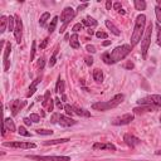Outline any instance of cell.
I'll return each mask as SVG.
<instances>
[{
    "instance_id": "cell-1",
    "label": "cell",
    "mask_w": 161,
    "mask_h": 161,
    "mask_svg": "<svg viewBox=\"0 0 161 161\" xmlns=\"http://www.w3.org/2000/svg\"><path fill=\"white\" fill-rule=\"evenodd\" d=\"M131 45L129 44H123V45H120V47H116L111 53H103L102 54V61L106 63V64H115L117 62L122 61V59H125L127 55L130 54L131 52Z\"/></svg>"
},
{
    "instance_id": "cell-2",
    "label": "cell",
    "mask_w": 161,
    "mask_h": 161,
    "mask_svg": "<svg viewBox=\"0 0 161 161\" xmlns=\"http://www.w3.org/2000/svg\"><path fill=\"white\" fill-rule=\"evenodd\" d=\"M145 25H146V16L143 14H140L136 18V23H135V28L131 35V47H135L139 44V42L141 40V37L145 30Z\"/></svg>"
},
{
    "instance_id": "cell-3",
    "label": "cell",
    "mask_w": 161,
    "mask_h": 161,
    "mask_svg": "<svg viewBox=\"0 0 161 161\" xmlns=\"http://www.w3.org/2000/svg\"><path fill=\"white\" fill-rule=\"evenodd\" d=\"M123 98H125V96L122 95V93H118V95H116L112 99L106 101V102H96V103H93L92 108L95 109V111H108V109L115 108L118 105H121L123 102Z\"/></svg>"
},
{
    "instance_id": "cell-4",
    "label": "cell",
    "mask_w": 161,
    "mask_h": 161,
    "mask_svg": "<svg viewBox=\"0 0 161 161\" xmlns=\"http://www.w3.org/2000/svg\"><path fill=\"white\" fill-rule=\"evenodd\" d=\"M75 16V10H73L72 8H64L63 9V12H62V14H61V22L63 23V27L61 28V33H63L64 32V29L67 28V25H68L69 23H71V20Z\"/></svg>"
},
{
    "instance_id": "cell-5",
    "label": "cell",
    "mask_w": 161,
    "mask_h": 161,
    "mask_svg": "<svg viewBox=\"0 0 161 161\" xmlns=\"http://www.w3.org/2000/svg\"><path fill=\"white\" fill-rule=\"evenodd\" d=\"M151 35H152V24H150L146 32H145V35H143V39H142V57L143 59L146 58L147 55V50H149V47H150V42H151Z\"/></svg>"
},
{
    "instance_id": "cell-6",
    "label": "cell",
    "mask_w": 161,
    "mask_h": 161,
    "mask_svg": "<svg viewBox=\"0 0 161 161\" xmlns=\"http://www.w3.org/2000/svg\"><path fill=\"white\" fill-rule=\"evenodd\" d=\"M137 102L140 105H151V106H155V107H161V96L151 95V96H147L145 98L139 99Z\"/></svg>"
},
{
    "instance_id": "cell-7",
    "label": "cell",
    "mask_w": 161,
    "mask_h": 161,
    "mask_svg": "<svg viewBox=\"0 0 161 161\" xmlns=\"http://www.w3.org/2000/svg\"><path fill=\"white\" fill-rule=\"evenodd\" d=\"M28 159L35 161H71L68 156H35V155H27Z\"/></svg>"
},
{
    "instance_id": "cell-8",
    "label": "cell",
    "mask_w": 161,
    "mask_h": 161,
    "mask_svg": "<svg viewBox=\"0 0 161 161\" xmlns=\"http://www.w3.org/2000/svg\"><path fill=\"white\" fill-rule=\"evenodd\" d=\"M4 146H6V147H13V149H34L35 147V143H33V142H19V141H15V142H4Z\"/></svg>"
},
{
    "instance_id": "cell-9",
    "label": "cell",
    "mask_w": 161,
    "mask_h": 161,
    "mask_svg": "<svg viewBox=\"0 0 161 161\" xmlns=\"http://www.w3.org/2000/svg\"><path fill=\"white\" fill-rule=\"evenodd\" d=\"M133 121V115L132 113H125L121 117H117L112 121V125L115 126H123V125H129Z\"/></svg>"
},
{
    "instance_id": "cell-10",
    "label": "cell",
    "mask_w": 161,
    "mask_h": 161,
    "mask_svg": "<svg viewBox=\"0 0 161 161\" xmlns=\"http://www.w3.org/2000/svg\"><path fill=\"white\" fill-rule=\"evenodd\" d=\"M15 22H16V25H15V30H14V37H15L16 43H20L22 37H23V23L18 15H15Z\"/></svg>"
},
{
    "instance_id": "cell-11",
    "label": "cell",
    "mask_w": 161,
    "mask_h": 161,
    "mask_svg": "<svg viewBox=\"0 0 161 161\" xmlns=\"http://www.w3.org/2000/svg\"><path fill=\"white\" fill-rule=\"evenodd\" d=\"M42 105H43V107L47 108L48 112H52L53 108H54V101L50 98V91H47L45 95L43 97V101H42Z\"/></svg>"
},
{
    "instance_id": "cell-12",
    "label": "cell",
    "mask_w": 161,
    "mask_h": 161,
    "mask_svg": "<svg viewBox=\"0 0 161 161\" xmlns=\"http://www.w3.org/2000/svg\"><path fill=\"white\" fill-rule=\"evenodd\" d=\"M123 141L126 142V145H129L130 147H136L137 145L141 143V140L137 139L136 136H133V135H130V133H126L123 136Z\"/></svg>"
},
{
    "instance_id": "cell-13",
    "label": "cell",
    "mask_w": 161,
    "mask_h": 161,
    "mask_svg": "<svg viewBox=\"0 0 161 161\" xmlns=\"http://www.w3.org/2000/svg\"><path fill=\"white\" fill-rule=\"evenodd\" d=\"M27 105V102L25 101H20V99H14L13 102L10 103V109H12V115L13 116H16L18 115V112L20 111V109Z\"/></svg>"
},
{
    "instance_id": "cell-14",
    "label": "cell",
    "mask_w": 161,
    "mask_h": 161,
    "mask_svg": "<svg viewBox=\"0 0 161 161\" xmlns=\"http://www.w3.org/2000/svg\"><path fill=\"white\" fill-rule=\"evenodd\" d=\"M12 52V44L6 43V47L4 49V55H3V62H4V71H9V54Z\"/></svg>"
},
{
    "instance_id": "cell-15",
    "label": "cell",
    "mask_w": 161,
    "mask_h": 161,
    "mask_svg": "<svg viewBox=\"0 0 161 161\" xmlns=\"http://www.w3.org/2000/svg\"><path fill=\"white\" fill-rule=\"evenodd\" d=\"M58 123L63 126V127H69V126H73L77 123V121L73 120L71 117H67L64 115H59V118H58Z\"/></svg>"
},
{
    "instance_id": "cell-16",
    "label": "cell",
    "mask_w": 161,
    "mask_h": 161,
    "mask_svg": "<svg viewBox=\"0 0 161 161\" xmlns=\"http://www.w3.org/2000/svg\"><path fill=\"white\" fill-rule=\"evenodd\" d=\"M93 150H108V151H116V146L111 142H106V143H101L96 142L92 147Z\"/></svg>"
},
{
    "instance_id": "cell-17",
    "label": "cell",
    "mask_w": 161,
    "mask_h": 161,
    "mask_svg": "<svg viewBox=\"0 0 161 161\" xmlns=\"http://www.w3.org/2000/svg\"><path fill=\"white\" fill-rule=\"evenodd\" d=\"M156 107L155 106H151V105H141V107H136V108H133V112L135 113H145V112H152V111H155Z\"/></svg>"
},
{
    "instance_id": "cell-18",
    "label": "cell",
    "mask_w": 161,
    "mask_h": 161,
    "mask_svg": "<svg viewBox=\"0 0 161 161\" xmlns=\"http://www.w3.org/2000/svg\"><path fill=\"white\" fill-rule=\"evenodd\" d=\"M40 81H42V75H39V77H37L34 81L32 82L30 87H29V91H28V93H27V97H30V96H33V95H34V93H35V91H37L38 84L40 83Z\"/></svg>"
},
{
    "instance_id": "cell-19",
    "label": "cell",
    "mask_w": 161,
    "mask_h": 161,
    "mask_svg": "<svg viewBox=\"0 0 161 161\" xmlns=\"http://www.w3.org/2000/svg\"><path fill=\"white\" fill-rule=\"evenodd\" d=\"M73 112L75 115H78L81 117H91V112L87 111V109H84V108H81L78 106H73Z\"/></svg>"
},
{
    "instance_id": "cell-20",
    "label": "cell",
    "mask_w": 161,
    "mask_h": 161,
    "mask_svg": "<svg viewBox=\"0 0 161 161\" xmlns=\"http://www.w3.org/2000/svg\"><path fill=\"white\" fill-rule=\"evenodd\" d=\"M105 24H106V27L109 29V30H111V33H113V34L115 35H120L121 34V32H120V29H118L117 27H116V25L113 24V23H111V22H109V20H106L105 22Z\"/></svg>"
},
{
    "instance_id": "cell-21",
    "label": "cell",
    "mask_w": 161,
    "mask_h": 161,
    "mask_svg": "<svg viewBox=\"0 0 161 161\" xmlns=\"http://www.w3.org/2000/svg\"><path fill=\"white\" fill-rule=\"evenodd\" d=\"M69 44L73 49H78L81 47L79 44V40H78V35H77V33H74V34L71 37V40H69Z\"/></svg>"
},
{
    "instance_id": "cell-22",
    "label": "cell",
    "mask_w": 161,
    "mask_h": 161,
    "mask_svg": "<svg viewBox=\"0 0 161 161\" xmlns=\"http://www.w3.org/2000/svg\"><path fill=\"white\" fill-rule=\"evenodd\" d=\"M82 24L86 25V27H89V29H91L92 27H96V25H97V20L91 18V16H87V18H84L82 20Z\"/></svg>"
},
{
    "instance_id": "cell-23",
    "label": "cell",
    "mask_w": 161,
    "mask_h": 161,
    "mask_svg": "<svg viewBox=\"0 0 161 161\" xmlns=\"http://www.w3.org/2000/svg\"><path fill=\"white\" fill-rule=\"evenodd\" d=\"M4 125L6 126V129L9 130L10 132H14L15 130H16V127H15V125H14V122H13V120L10 117H6L5 120H4Z\"/></svg>"
},
{
    "instance_id": "cell-24",
    "label": "cell",
    "mask_w": 161,
    "mask_h": 161,
    "mask_svg": "<svg viewBox=\"0 0 161 161\" xmlns=\"http://www.w3.org/2000/svg\"><path fill=\"white\" fill-rule=\"evenodd\" d=\"M93 79H95L97 83H101L103 81V73H102V71L101 69H95L93 71Z\"/></svg>"
},
{
    "instance_id": "cell-25",
    "label": "cell",
    "mask_w": 161,
    "mask_h": 161,
    "mask_svg": "<svg viewBox=\"0 0 161 161\" xmlns=\"http://www.w3.org/2000/svg\"><path fill=\"white\" fill-rule=\"evenodd\" d=\"M69 139H57V140H50V141H44V145H59V143L68 142Z\"/></svg>"
},
{
    "instance_id": "cell-26",
    "label": "cell",
    "mask_w": 161,
    "mask_h": 161,
    "mask_svg": "<svg viewBox=\"0 0 161 161\" xmlns=\"http://www.w3.org/2000/svg\"><path fill=\"white\" fill-rule=\"evenodd\" d=\"M133 5L136 8V10H145L146 9V2H143V0H135Z\"/></svg>"
},
{
    "instance_id": "cell-27",
    "label": "cell",
    "mask_w": 161,
    "mask_h": 161,
    "mask_svg": "<svg viewBox=\"0 0 161 161\" xmlns=\"http://www.w3.org/2000/svg\"><path fill=\"white\" fill-rule=\"evenodd\" d=\"M15 25H16L15 16H9V18H8V28H9L10 32L15 30Z\"/></svg>"
},
{
    "instance_id": "cell-28",
    "label": "cell",
    "mask_w": 161,
    "mask_h": 161,
    "mask_svg": "<svg viewBox=\"0 0 161 161\" xmlns=\"http://www.w3.org/2000/svg\"><path fill=\"white\" fill-rule=\"evenodd\" d=\"M6 25H8V18L6 16H2V18H0V33H3L5 32V29H6Z\"/></svg>"
},
{
    "instance_id": "cell-29",
    "label": "cell",
    "mask_w": 161,
    "mask_h": 161,
    "mask_svg": "<svg viewBox=\"0 0 161 161\" xmlns=\"http://www.w3.org/2000/svg\"><path fill=\"white\" fill-rule=\"evenodd\" d=\"M57 23H58V16H54V18L52 19V22H50L49 27H48V32L52 34V33L55 30V27H57Z\"/></svg>"
},
{
    "instance_id": "cell-30",
    "label": "cell",
    "mask_w": 161,
    "mask_h": 161,
    "mask_svg": "<svg viewBox=\"0 0 161 161\" xmlns=\"http://www.w3.org/2000/svg\"><path fill=\"white\" fill-rule=\"evenodd\" d=\"M57 92H59L62 96L64 95V81H62L61 78L57 82Z\"/></svg>"
},
{
    "instance_id": "cell-31",
    "label": "cell",
    "mask_w": 161,
    "mask_h": 161,
    "mask_svg": "<svg viewBox=\"0 0 161 161\" xmlns=\"http://www.w3.org/2000/svg\"><path fill=\"white\" fill-rule=\"evenodd\" d=\"M49 16H50V14H49L48 12H45V13H43V14H42V16H40V20H39V24H40V27H44Z\"/></svg>"
},
{
    "instance_id": "cell-32",
    "label": "cell",
    "mask_w": 161,
    "mask_h": 161,
    "mask_svg": "<svg viewBox=\"0 0 161 161\" xmlns=\"http://www.w3.org/2000/svg\"><path fill=\"white\" fill-rule=\"evenodd\" d=\"M18 133L22 135V136H24V137H29L30 136V132H28L27 130H25V127H23V126H20L18 129Z\"/></svg>"
},
{
    "instance_id": "cell-33",
    "label": "cell",
    "mask_w": 161,
    "mask_h": 161,
    "mask_svg": "<svg viewBox=\"0 0 161 161\" xmlns=\"http://www.w3.org/2000/svg\"><path fill=\"white\" fill-rule=\"evenodd\" d=\"M57 53H58V49L54 50V53H53L52 58H50V61H49V63H48L49 67H53V65L55 64V62H57Z\"/></svg>"
},
{
    "instance_id": "cell-34",
    "label": "cell",
    "mask_w": 161,
    "mask_h": 161,
    "mask_svg": "<svg viewBox=\"0 0 161 161\" xmlns=\"http://www.w3.org/2000/svg\"><path fill=\"white\" fill-rule=\"evenodd\" d=\"M37 133L49 136V135H52V133H53V131H52V130H45V129H38V130H37Z\"/></svg>"
},
{
    "instance_id": "cell-35",
    "label": "cell",
    "mask_w": 161,
    "mask_h": 161,
    "mask_svg": "<svg viewBox=\"0 0 161 161\" xmlns=\"http://www.w3.org/2000/svg\"><path fill=\"white\" fill-rule=\"evenodd\" d=\"M155 14H156V20H157V24H161V9L159 6L155 8Z\"/></svg>"
},
{
    "instance_id": "cell-36",
    "label": "cell",
    "mask_w": 161,
    "mask_h": 161,
    "mask_svg": "<svg viewBox=\"0 0 161 161\" xmlns=\"http://www.w3.org/2000/svg\"><path fill=\"white\" fill-rule=\"evenodd\" d=\"M35 45H37V42L33 40V43H32V53H30V61H33V59H34V55H35Z\"/></svg>"
},
{
    "instance_id": "cell-37",
    "label": "cell",
    "mask_w": 161,
    "mask_h": 161,
    "mask_svg": "<svg viewBox=\"0 0 161 161\" xmlns=\"http://www.w3.org/2000/svg\"><path fill=\"white\" fill-rule=\"evenodd\" d=\"M82 29H83V24H81V23L74 24V25H73V28H72V30L75 32V33H78V32L82 30Z\"/></svg>"
},
{
    "instance_id": "cell-38",
    "label": "cell",
    "mask_w": 161,
    "mask_h": 161,
    "mask_svg": "<svg viewBox=\"0 0 161 161\" xmlns=\"http://www.w3.org/2000/svg\"><path fill=\"white\" fill-rule=\"evenodd\" d=\"M64 109H65V113L67 115H69V116H72L74 112H73V106H69V105H65L64 106Z\"/></svg>"
},
{
    "instance_id": "cell-39",
    "label": "cell",
    "mask_w": 161,
    "mask_h": 161,
    "mask_svg": "<svg viewBox=\"0 0 161 161\" xmlns=\"http://www.w3.org/2000/svg\"><path fill=\"white\" fill-rule=\"evenodd\" d=\"M29 118L32 120V122H35V123L40 121V117H39V115H37V113H32Z\"/></svg>"
},
{
    "instance_id": "cell-40",
    "label": "cell",
    "mask_w": 161,
    "mask_h": 161,
    "mask_svg": "<svg viewBox=\"0 0 161 161\" xmlns=\"http://www.w3.org/2000/svg\"><path fill=\"white\" fill-rule=\"evenodd\" d=\"M96 37L99 38V39H101V38H102V39H106L108 35H107V33H105V32H97V33H96Z\"/></svg>"
},
{
    "instance_id": "cell-41",
    "label": "cell",
    "mask_w": 161,
    "mask_h": 161,
    "mask_svg": "<svg viewBox=\"0 0 161 161\" xmlns=\"http://www.w3.org/2000/svg\"><path fill=\"white\" fill-rule=\"evenodd\" d=\"M157 44L161 47V28H160V25H157Z\"/></svg>"
},
{
    "instance_id": "cell-42",
    "label": "cell",
    "mask_w": 161,
    "mask_h": 161,
    "mask_svg": "<svg viewBox=\"0 0 161 161\" xmlns=\"http://www.w3.org/2000/svg\"><path fill=\"white\" fill-rule=\"evenodd\" d=\"M88 6V3H84V4H82V5H79L78 8H77V10H75V14L77 13H79V12H82L83 9H86V8Z\"/></svg>"
},
{
    "instance_id": "cell-43",
    "label": "cell",
    "mask_w": 161,
    "mask_h": 161,
    "mask_svg": "<svg viewBox=\"0 0 161 161\" xmlns=\"http://www.w3.org/2000/svg\"><path fill=\"white\" fill-rule=\"evenodd\" d=\"M58 118H59V113H53L52 118H50V122H52V123L58 122Z\"/></svg>"
},
{
    "instance_id": "cell-44",
    "label": "cell",
    "mask_w": 161,
    "mask_h": 161,
    "mask_svg": "<svg viewBox=\"0 0 161 161\" xmlns=\"http://www.w3.org/2000/svg\"><path fill=\"white\" fill-rule=\"evenodd\" d=\"M84 61H86L87 65H92L93 64V58L92 57H86V58H84Z\"/></svg>"
},
{
    "instance_id": "cell-45",
    "label": "cell",
    "mask_w": 161,
    "mask_h": 161,
    "mask_svg": "<svg viewBox=\"0 0 161 161\" xmlns=\"http://www.w3.org/2000/svg\"><path fill=\"white\" fill-rule=\"evenodd\" d=\"M123 68H126V69H132L133 68V63L132 62H127L126 64H123Z\"/></svg>"
},
{
    "instance_id": "cell-46",
    "label": "cell",
    "mask_w": 161,
    "mask_h": 161,
    "mask_svg": "<svg viewBox=\"0 0 161 161\" xmlns=\"http://www.w3.org/2000/svg\"><path fill=\"white\" fill-rule=\"evenodd\" d=\"M55 105H57V108L58 109H62L63 108V105H62V102H61V99H59V98L55 99Z\"/></svg>"
},
{
    "instance_id": "cell-47",
    "label": "cell",
    "mask_w": 161,
    "mask_h": 161,
    "mask_svg": "<svg viewBox=\"0 0 161 161\" xmlns=\"http://www.w3.org/2000/svg\"><path fill=\"white\" fill-rule=\"evenodd\" d=\"M113 8H115V10L120 12V10L122 9V6H121V3H115V4H113Z\"/></svg>"
},
{
    "instance_id": "cell-48",
    "label": "cell",
    "mask_w": 161,
    "mask_h": 161,
    "mask_svg": "<svg viewBox=\"0 0 161 161\" xmlns=\"http://www.w3.org/2000/svg\"><path fill=\"white\" fill-rule=\"evenodd\" d=\"M87 50L89 53H96V48L93 45H87Z\"/></svg>"
},
{
    "instance_id": "cell-49",
    "label": "cell",
    "mask_w": 161,
    "mask_h": 161,
    "mask_svg": "<svg viewBox=\"0 0 161 161\" xmlns=\"http://www.w3.org/2000/svg\"><path fill=\"white\" fill-rule=\"evenodd\" d=\"M48 42H49V39H48V38H47V39H44V40H43V43L40 44V49H44V48L47 47V44H48Z\"/></svg>"
},
{
    "instance_id": "cell-50",
    "label": "cell",
    "mask_w": 161,
    "mask_h": 161,
    "mask_svg": "<svg viewBox=\"0 0 161 161\" xmlns=\"http://www.w3.org/2000/svg\"><path fill=\"white\" fill-rule=\"evenodd\" d=\"M23 121H24V123L27 125V126H30V125H32V120H30V118H27V117H25Z\"/></svg>"
},
{
    "instance_id": "cell-51",
    "label": "cell",
    "mask_w": 161,
    "mask_h": 161,
    "mask_svg": "<svg viewBox=\"0 0 161 161\" xmlns=\"http://www.w3.org/2000/svg\"><path fill=\"white\" fill-rule=\"evenodd\" d=\"M111 8H112V3L108 0V2L106 3V9H107V10H111Z\"/></svg>"
},
{
    "instance_id": "cell-52",
    "label": "cell",
    "mask_w": 161,
    "mask_h": 161,
    "mask_svg": "<svg viewBox=\"0 0 161 161\" xmlns=\"http://www.w3.org/2000/svg\"><path fill=\"white\" fill-rule=\"evenodd\" d=\"M43 65H44V59L40 58L39 59V67H40V69H43Z\"/></svg>"
},
{
    "instance_id": "cell-53",
    "label": "cell",
    "mask_w": 161,
    "mask_h": 161,
    "mask_svg": "<svg viewBox=\"0 0 161 161\" xmlns=\"http://www.w3.org/2000/svg\"><path fill=\"white\" fill-rule=\"evenodd\" d=\"M109 44H111V40H105L103 43H102L103 47H107V45H109Z\"/></svg>"
},
{
    "instance_id": "cell-54",
    "label": "cell",
    "mask_w": 161,
    "mask_h": 161,
    "mask_svg": "<svg viewBox=\"0 0 161 161\" xmlns=\"http://www.w3.org/2000/svg\"><path fill=\"white\" fill-rule=\"evenodd\" d=\"M6 131H8V129H6V126H5V125H3V132H2V135H3V136H5V133H6Z\"/></svg>"
},
{
    "instance_id": "cell-55",
    "label": "cell",
    "mask_w": 161,
    "mask_h": 161,
    "mask_svg": "<svg viewBox=\"0 0 161 161\" xmlns=\"http://www.w3.org/2000/svg\"><path fill=\"white\" fill-rule=\"evenodd\" d=\"M157 6H159L160 9H161V0H157Z\"/></svg>"
},
{
    "instance_id": "cell-56",
    "label": "cell",
    "mask_w": 161,
    "mask_h": 161,
    "mask_svg": "<svg viewBox=\"0 0 161 161\" xmlns=\"http://www.w3.org/2000/svg\"><path fill=\"white\" fill-rule=\"evenodd\" d=\"M118 13H120V14H122V15H125V14H126V12H125V10H122V9H121L120 12H118Z\"/></svg>"
},
{
    "instance_id": "cell-57",
    "label": "cell",
    "mask_w": 161,
    "mask_h": 161,
    "mask_svg": "<svg viewBox=\"0 0 161 161\" xmlns=\"http://www.w3.org/2000/svg\"><path fill=\"white\" fill-rule=\"evenodd\" d=\"M62 99H63V101H65V99H67V97H65V95H63V96H62Z\"/></svg>"
},
{
    "instance_id": "cell-58",
    "label": "cell",
    "mask_w": 161,
    "mask_h": 161,
    "mask_svg": "<svg viewBox=\"0 0 161 161\" xmlns=\"http://www.w3.org/2000/svg\"><path fill=\"white\" fill-rule=\"evenodd\" d=\"M156 155H161V151H156Z\"/></svg>"
},
{
    "instance_id": "cell-59",
    "label": "cell",
    "mask_w": 161,
    "mask_h": 161,
    "mask_svg": "<svg viewBox=\"0 0 161 161\" xmlns=\"http://www.w3.org/2000/svg\"><path fill=\"white\" fill-rule=\"evenodd\" d=\"M160 121H161V117H160Z\"/></svg>"
}]
</instances>
